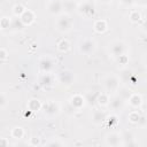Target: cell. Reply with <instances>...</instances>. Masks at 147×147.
<instances>
[{"label":"cell","instance_id":"44dd1931","mask_svg":"<svg viewBox=\"0 0 147 147\" xmlns=\"http://www.w3.org/2000/svg\"><path fill=\"white\" fill-rule=\"evenodd\" d=\"M62 5H63V10L67 11V13H71L75 9L78 8L76 1H74V0H63L62 1Z\"/></svg>","mask_w":147,"mask_h":147},{"label":"cell","instance_id":"1f68e13d","mask_svg":"<svg viewBox=\"0 0 147 147\" xmlns=\"http://www.w3.org/2000/svg\"><path fill=\"white\" fill-rule=\"evenodd\" d=\"M29 145L30 146H40L41 145V140H40L39 137H32L29 140Z\"/></svg>","mask_w":147,"mask_h":147},{"label":"cell","instance_id":"8fae6325","mask_svg":"<svg viewBox=\"0 0 147 147\" xmlns=\"http://www.w3.org/2000/svg\"><path fill=\"white\" fill-rule=\"evenodd\" d=\"M85 102H86V99H85L82 94H74V95L70 98V100H69L70 106H71L74 109H76V110L82 109V108L85 106Z\"/></svg>","mask_w":147,"mask_h":147},{"label":"cell","instance_id":"ab89813d","mask_svg":"<svg viewBox=\"0 0 147 147\" xmlns=\"http://www.w3.org/2000/svg\"><path fill=\"white\" fill-rule=\"evenodd\" d=\"M74 1H76V2H79V1H84V0H74Z\"/></svg>","mask_w":147,"mask_h":147},{"label":"cell","instance_id":"ac0fdd59","mask_svg":"<svg viewBox=\"0 0 147 147\" xmlns=\"http://www.w3.org/2000/svg\"><path fill=\"white\" fill-rule=\"evenodd\" d=\"M26 107L30 111H39L40 109H42V102L39 99H30L26 103Z\"/></svg>","mask_w":147,"mask_h":147},{"label":"cell","instance_id":"e575fe53","mask_svg":"<svg viewBox=\"0 0 147 147\" xmlns=\"http://www.w3.org/2000/svg\"><path fill=\"white\" fill-rule=\"evenodd\" d=\"M119 1H121V3L124 5V6H131V5L134 3L136 0H119Z\"/></svg>","mask_w":147,"mask_h":147},{"label":"cell","instance_id":"f546056e","mask_svg":"<svg viewBox=\"0 0 147 147\" xmlns=\"http://www.w3.org/2000/svg\"><path fill=\"white\" fill-rule=\"evenodd\" d=\"M117 59V63L119 64V65H126L127 63H129V56L126 55V54H122V55H119V56H117L116 57Z\"/></svg>","mask_w":147,"mask_h":147},{"label":"cell","instance_id":"cb8c5ba5","mask_svg":"<svg viewBox=\"0 0 147 147\" xmlns=\"http://www.w3.org/2000/svg\"><path fill=\"white\" fill-rule=\"evenodd\" d=\"M140 118H141V116H140V114H139L137 110L131 111V113L129 114V116H127L129 122L132 123V124H138V123L140 122Z\"/></svg>","mask_w":147,"mask_h":147},{"label":"cell","instance_id":"52a82bcc","mask_svg":"<svg viewBox=\"0 0 147 147\" xmlns=\"http://www.w3.org/2000/svg\"><path fill=\"white\" fill-rule=\"evenodd\" d=\"M105 142H106L107 146H111V147L121 146V145H123V142H122V136H119L117 132H110V133H108L106 136Z\"/></svg>","mask_w":147,"mask_h":147},{"label":"cell","instance_id":"e0dca14e","mask_svg":"<svg viewBox=\"0 0 147 147\" xmlns=\"http://www.w3.org/2000/svg\"><path fill=\"white\" fill-rule=\"evenodd\" d=\"M93 29L96 33H105L108 29V24H107V21L106 20H96L93 24Z\"/></svg>","mask_w":147,"mask_h":147},{"label":"cell","instance_id":"277c9868","mask_svg":"<svg viewBox=\"0 0 147 147\" xmlns=\"http://www.w3.org/2000/svg\"><path fill=\"white\" fill-rule=\"evenodd\" d=\"M110 54L114 56V57H117L122 54H126V51H127V45L122 41V40H116L114 42H111L110 45Z\"/></svg>","mask_w":147,"mask_h":147},{"label":"cell","instance_id":"4fadbf2b","mask_svg":"<svg viewBox=\"0 0 147 147\" xmlns=\"http://www.w3.org/2000/svg\"><path fill=\"white\" fill-rule=\"evenodd\" d=\"M20 20L22 21V23L24 25H31L36 20V15H34V13L32 10L25 9V11L20 16Z\"/></svg>","mask_w":147,"mask_h":147},{"label":"cell","instance_id":"7a4b0ae2","mask_svg":"<svg viewBox=\"0 0 147 147\" xmlns=\"http://www.w3.org/2000/svg\"><path fill=\"white\" fill-rule=\"evenodd\" d=\"M78 49H79V53L84 55H90L96 49V42L93 39H84L79 42Z\"/></svg>","mask_w":147,"mask_h":147},{"label":"cell","instance_id":"f1b7e54d","mask_svg":"<svg viewBox=\"0 0 147 147\" xmlns=\"http://www.w3.org/2000/svg\"><path fill=\"white\" fill-rule=\"evenodd\" d=\"M131 94H132V93H131V91H130L129 88H126V87L119 88V96H121L123 100H127Z\"/></svg>","mask_w":147,"mask_h":147},{"label":"cell","instance_id":"7402d4cb","mask_svg":"<svg viewBox=\"0 0 147 147\" xmlns=\"http://www.w3.org/2000/svg\"><path fill=\"white\" fill-rule=\"evenodd\" d=\"M10 134H11V137L15 138V139H22L23 136H24V129H23L22 126H15V127L11 129Z\"/></svg>","mask_w":147,"mask_h":147},{"label":"cell","instance_id":"9a60e30c","mask_svg":"<svg viewBox=\"0 0 147 147\" xmlns=\"http://www.w3.org/2000/svg\"><path fill=\"white\" fill-rule=\"evenodd\" d=\"M124 101H125V100H123L119 95H116V96L110 98V101H109V105H108V106H109L111 109H114V110H119V109L123 108Z\"/></svg>","mask_w":147,"mask_h":147},{"label":"cell","instance_id":"603a6c76","mask_svg":"<svg viewBox=\"0 0 147 147\" xmlns=\"http://www.w3.org/2000/svg\"><path fill=\"white\" fill-rule=\"evenodd\" d=\"M57 49H59V52H61V53L68 52V51L70 49V42H69V40H67V39H61V40L59 41V44H57Z\"/></svg>","mask_w":147,"mask_h":147},{"label":"cell","instance_id":"4dcf8cb0","mask_svg":"<svg viewBox=\"0 0 147 147\" xmlns=\"http://www.w3.org/2000/svg\"><path fill=\"white\" fill-rule=\"evenodd\" d=\"M8 56H9V53L7 52V49L3 48V47H1L0 48V60H1V62L5 63L8 60Z\"/></svg>","mask_w":147,"mask_h":147},{"label":"cell","instance_id":"b9f144b4","mask_svg":"<svg viewBox=\"0 0 147 147\" xmlns=\"http://www.w3.org/2000/svg\"><path fill=\"white\" fill-rule=\"evenodd\" d=\"M106 1H107V0H106Z\"/></svg>","mask_w":147,"mask_h":147},{"label":"cell","instance_id":"83f0119b","mask_svg":"<svg viewBox=\"0 0 147 147\" xmlns=\"http://www.w3.org/2000/svg\"><path fill=\"white\" fill-rule=\"evenodd\" d=\"M106 122L108 123V125H109L110 127H113V126H115V125L118 124V118H117L116 115H110V116H107Z\"/></svg>","mask_w":147,"mask_h":147},{"label":"cell","instance_id":"ba28073f","mask_svg":"<svg viewBox=\"0 0 147 147\" xmlns=\"http://www.w3.org/2000/svg\"><path fill=\"white\" fill-rule=\"evenodd\" d=\"M75 80L74 72L71 70H62L59 72V82L63 85H71Z\"/></svg>","mask_w":147,"mask_h":147},{"label":"cell","instance_id":"6da1fadb","mask_svg":"<svg viewBox=\"0 0 147 147\" xmlns=\"http://www.w3.org/2000/svg\"><path fill=\"white\" fill-rule=\"evenodd\" d=\"M72 25H74V21L68 14L60 15L55 22L56 30L60 32H69L72 29Z\"/></svg>","mask_w":147,"mask_h":147},{"label":"cell","instance_id":"7c38bea8","mask_svg":"<svg viewBox=\"0 0 147 147\" xmlns=\"http://www.w3.org/2000/svg\"><path fill=\"white\" fill-rule=\"evenodd\" d=\"M47 10L52 15H60L63 11V5L60 0H52L47 5Z\"/></svg>","mask_w":147,"mask_h":147},{"label":"cell","instance_id":"8d00e7d4","mask_svg":"<svg viewBox=\"0 0 147 147\" xmlns=\"http://www.w3.org/2000/svg\"><path fill=\"white\" fill-rule=\"evenodd\" d=\"M142 30L147 32V20H146V21H145V22L142 23Z\"/></svg>","mask_w":147,"mask_h":147},{"label":"cell","instance_id":"ffe728a7","mask_svg":"<svg viewBox=\"0 0 147 147\" xmlns=\"http://www.w3.org/2000/svg\"><path fill=\"white\" fill-rule=\"evenodd\" d=\"M122 139H123V145L124 146H133V145H136V142H134V136L131 133V132H129V131H125L123 134H122Z\"/></svg>","mask_w":147,"mask_h":147},{"label":"cell","instance_id":"74e56055","mask_svg":"<svg viewBox=\"0 0 147 147\" xmlns=\"http://www.w3.org/2000/svg\"><path fill=\"white\" fill-rule=\"evenodd\" d=\"M144 61H145V65L147 67V54H146V56H145V60H144Z\"/></svg>","mask_w":147,"mask_h":147},{"label":"cell","instance_id":"60d3db41","mask_svg":"<svg viewBox=\"0 0 147 147\" xmlns=\"http://www.w3.org/2000/svg\"><path fill=\"white\" fill-rule=\"evenodd\" d=\"M145 3H146V5H147V0H145Z\"/></svg>","mask_w":147,"mask_h":147},{"label":"cell","instance_id":"3957f363","mask_svg":"<svg viewBox=\"0 0 147 147\" xmlns=\"http://www.w3.org/2000/svg\"><path fill=\"white\" fill-rule=\"evenodd\" d=\"M103 86L108 92H116L119 90V78L115 75L107 76L103 79Z\"/></svg>","mask_w":147,"mask_h":147},{"label":"cell","instance_id":"2e32d148","mask_svg":"<svg viewBox=\"0 0 147 147\" xmlns=\"http://www.w3.org/2000/svg\"><path fill=\"white\" fill-rule=\"evenodd\" d=\"M54 83V77L49 74V72H44L41 76H40V79H39V84L44 87H49L52 86Z\"/></svg>","mask_w":147,"mask_h":147},{"label":"cell","instance_id":"d4e9b609","mask_svg":"<svg viewBox=\"0 0 147 147\" xmlns=\"http://www.w3.org/2000/svg\"><path fill=\"white\" fill-rule=\"evenodd\" d=\"M129 20H130L132 23H138V22L141 20V14H140V11H138V10H131L130 14H129Z\"/></svg>","mask_w":147,"mask_h":147},{"label":"cell","instance_id":"d6986e66","mask_svg":"<svg viewBox=\"0 0 147 147\" xmlns=\"http://www.w3.org/2000/svg\"><path fill=\"white\" fill-rule=\"evenodd\" d=\"M109 101H110V96L108 93H99L96 95V103L101 107H106L109 105Z\"/></svg>","mask_w":147,"mask_h":147},{"label":"cell","instance_id":"9c48e42d","mask_svg":"<svg viewBox=\"0 0 147 147\" xmlns=\"http://www.w3.org/2000/svg\"><path fill=\"white\" fill-rule=\"evenodd\" d=\"M107 119V113L105 110H100V109H94L92 111L91 115V121L93 122V124L95 125H100L102 123H105Z\"/></svg>","mask_w":147,"mask_h":147},{"label":"cell","instance_id":"5b68a950","mask_svg":"<svg viewBox=\"0 0 147 147\" xmlns=\"http://www.w3.org/2000/svg\"><path fill=\"white\" fill-rule=\"evenodd\" d=\"M78 13L86 18L92 17L95 15V6L90 1H83V3L78 6Z\"/></svg>","mask_w":147,"mask_h":147},{"label":"cell","instance_id":"30bf717a","mask_svg":"<svg viewBox=\"0 0 147 147\" xmlns=\"http://www.w3.org/2000/svg\"><path fill=\"white\" fill-rule=\"evenodd\" d=\"M54 65V61L52 60V57L45 55L39 60V69L42 72H51Z\"/></svg>","mask_w":147,"mask_h":147},{"label":"cell","instance_id":"836d02e7","mask_svg":"<svg viewBox=\"0 0 147 147\" xmlns=\"http://www.w3.org/2000/svg\"><path fill=\"white\" fill-rule=\"evenodd\" d=\"M46 145L47 146H64L65 144L62 142V141H60V140H51V141L46 142Z\"/></svg>","mask_w":147,"mask_h":147},{"label":"cell","instance_id":"d6a6232c","mask_svg":"<svg viewBox=\"0 0 147 147\" xmlns=\"http://www.w3.org/2000/svg\"><path fill=\"white\" fill-rule=\"evenodd\" d=\"M6 105H7V98H6V94L2 92L0 95V108H5Z\"/></svg>","mask_w":147,"mask_h":147},{"label":"cell","instance_id":"4316f807","mask_svg":"<svg viewBox=\"0 0 147 147\" xmlns=\"http://www.w3.org/2000/svg\"><path fill=\"white\" fill-rule=\"evenodd\" d=\"M11 18L10 17H7V16H3L1 20H0V26L2 30L7 29V28H10L11 26Z\"/></svg>","mask_w":147,"mask_h":147},{"label":"cell","instance_id":"484cf974","mask_svg":"<svg viewBox=\"0 0 147 147\" xmlns=\"http://www.w3.org/2000/svg\"><path fill=\"white\" fill-rule=\"evenodd\" d=\"M24 11H25V7H24L23 5H21V3H16V5L13 7V14H14L15 16H17V17H20Z\"/></svg>","mask_w":147,"mask_h":147},{"label":"cell","instance_id":"8992f818","mask_svg":"<svg viewBox=\"0 0 147 147\" xmlns=\"http://www.w3.org/2000/svg\"><path fill=\"white\" fill-rule=\"evenodd\" d=\"M42 110L46 116H56L60 113V105L55 101H46L42 103Z\"/></svg>","mask_w":147,"mask_h":147},{"label":"cell","instance_id":"f35d334b","mask_svg":"<svg viewBox=\"0 0 147 147\" xmlns=\"http://www.w3.org/2000/svg\"><path fill=\"white\" fill-rule=\"evenodd\" d=\"M145 113H146V115H147V105H146V107H145Z\"/></svg>","mask_w":147,"mask_h":147},{"label":"cell","instance_id":"d590c367","mask_svg":"<svg viewBox=\"0 0 147 147\" xmlns=\"http://www.w3.org/2000/svg\"><path fill=\"white\" fill-rule=\"evenodd\" d=\"M0 145H2V146H9V141L7 140V138L2 137V138H0Z\"/></svg>","mask_w":147,"mask_h":147},{"label":"cell","instance_id":"5bb4252c","mask_svg":"<svg viewBox=\"0 0 147 147\" xmlns=\"http://www.w3.org/2000/svg\"><path fill=\"white\" fill-rule=\"evenodd\" d=\"M127 101L132 108H139L142 105V96L138 93H132L130 95V98L127 99Z\"/></svg>","mask_w":147,"mask_h":147}]
</instances>
